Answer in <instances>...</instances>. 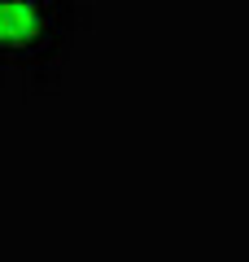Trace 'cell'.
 Instances as JSON below:
<instances>
[{
	"label": "cell",
	"instance_id": "obj_1",
	"mask_svg": "<svg viewBox=\"0 0 249 262\" xmlns=\"http://www.w3.org/2000/svg\"><path fill=\"white\" fill-rule=\"evenodd\" d=\"M39 31V5L0 0V44H27Z\"/></svg>",
	"mask_w": 249,
	"mask_h": 262
}]
</instances>
